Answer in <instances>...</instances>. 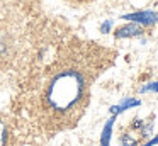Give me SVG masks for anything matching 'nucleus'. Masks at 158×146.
<instances>
[{
	"instance_id": "nucleus-7",
	"label": "nucleus",
	"mask_w": 158,
	"mask_h": 146,
	"mask_svg": "<svg viewBox=\"0 0 158 146\" xmlns=\"http://www.w3.org/2000/svg\"><path fill=\"white\" fill-rule=\"evenodd\" d=\"M153 127H155V117H150V121H144L143 127H141L139 131V136L141 138H150L151 134H153Z\"/></svg>"
},
{
	"instance_id": "nucleus-5",
	"label": "nucleus",
	"mask_w": 158,
	"mask_h": 146,
	"mask_svg": "<svg viewBox=\"0 0 158 146\" xmlns=\"http://www.w3.org/2000/svg\"><path fill=\"white\" fill-rule=\"evenodd\" d=\"M114 124H116V115H112V117L104 124V129H102V132H100V146H110V138H112Z\"/></svg>"
},
{
	"instance_id": "nucleus-10",
	"label": "nucleus",
	"mask_w": 158,
	"mask_h": 146,
	"mask_svg": "<svg viewBox=\"0 0 158 146\" xmlns=\"http://www.w3.org/2000/svg\"><path fill=\"white\" fill-rule=\"evenodd\" d=\"M5 139H7V132H5V127L0 124V146L5 144Z\"/></svg>"
},
{
	"instance_id": "nucleus-3",
	"label": "nucleus",
	"mask_w": 158,
	"mask_h": 146,
	"mask_svg": "<svg viewBox=\"0 0 158 146\" xmlns=\"http://www.w3.org/2000/svg\"><path fill=\"white\" fill-rule=\"evenodd\" d=\"M143 34V27L139 24H134V22H129L126 26H121L114 31V36L117 39H124V37H138Z\"/></svg>"
},
{
	"instance_id": "nucleus-4",
	"label": "nucleus",
	"mask_w": 158,
	"mask_h": 146,
	"mask_svg": "<svg viewBox=\"0 0 158 146\" xmlns=\"http://www.w3.org/2000/svg\"><path fill=\"white\" fill-rule=\"evenodd\" d=\"M139 105H141V100H139V98L127 97V98H123V100H121V104L110 105V107H109V112H110L112 115H117V114H123V112H126L127 109H134V107H139Z\"/></svg>"
},
{
	"instance_id": "nucleus-6",
	"label": "nucleus",
	"mask_w": 158,
	"mask_h": 146,
	"mask_svg": "<svg viewBox=\"0 0 158 146\" xmlns=\"http://www.w3.org/2000/svg\"><path fill=\"white\" fill-rule=\"evenodd\" d=\"M141 139L138 138V136H134L131 131H127L126 134L121 136V144L123 146H138V143H139Z\"/></svg>"
},
{
	"instance_id": "nucleus-1",
	"label": "nucleus",
	"mask_w": 158,
	"mask_h": 146,
	"mask_svg": "<svg viewBox=\"0 0 158 146\" xmlns=\"http://www.w3.org/2000/svg\"><path fill=\"white\" fill-rule=\"evenodd\" d=\"M77 56H60L46 73L39 94V121L56 132L73 127L89 95V75L77 65Z\"/></svg>"
},
{
	"instance_id": "nucleus-9",
	"label": "nucleus",
	"mask_w": 158,
	"mask_h": 146,
	"mask_svg": "<svg viewBox=\"0 0 158 146\" xmlns=\"http://www.w3.org/2000/svg\"><path fill=\"white\" fill-rule=\"evenodd\" d=\"M110 29H112V20H104L102 24H100V27H99V31L102 34H107V32H110Z\"/></svg>"
},
{
	"instance_id": "nucleus-2",
	"label": "nucleus",
	"mask_w": 158,
	"mask_h": 146,
	"mask_svg": "<svg viewBox=\"0 0 158 146\" xmlns=\"http://www.w3.org/2000/svg\"><path fill=\"white\" fill-rule=\"evenodd\" d=\"M121 19L129 20V22H134V24H139L141 27L143 26L148 27V26H155L158 22V14L155 10H136V12L121 15Z\"/></svg>"
},
{
	"instance_id": "nucleus-8",
	"label": "nucleus",
	"mask_w": 158,
	"mask_h": 146,
	"mask_svg": "<svg viewBox=\"0 0 158 146\" xmlns=\"http://www.w3.org/2000/svg\"><path fill=\"white\" fill-rule=\"evenodd\" d=\"M141 94H146V92H156L158 94V81H150V83L143 85V87L139 88Z\"/></svg>"
},
{
	"instance_id": "nucleus-12",
	"label": "nucleus",
	"mask_w": 158,
	"mask_h": 146,
	"mask_svg": "<svg viewBox=\"0 0 158 146\" xmlns=\"http://www.w3.org/2000/svg\"><path fill=\"white\" fill-rule=\"evenodd\" d=\"M4 51H5V44L0 41V53H4Z\"/></svg>"
},
{
	"instance_id": "nucleus-11",
	"label": "nucleus",
	"mask_w": 158,
	"mask_h": 146,
	"mask_svg": "<svg viewBox=\"0 0 158 146\" xmlns=\"http://www.w3.org/2000/svg\"><path fill=\"white\" fill-rule=\"evenodd\" d=\"M155 144H158V134H156V136H153V138H151L150 141L143 143L141 146H155Z\"/></svg>"
}]
</instances>
